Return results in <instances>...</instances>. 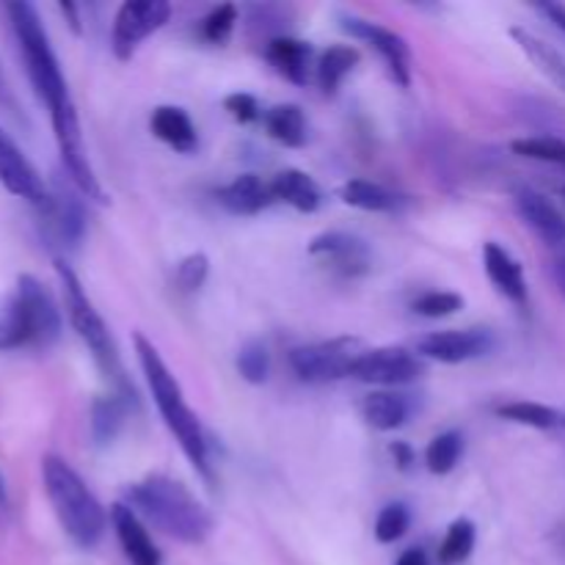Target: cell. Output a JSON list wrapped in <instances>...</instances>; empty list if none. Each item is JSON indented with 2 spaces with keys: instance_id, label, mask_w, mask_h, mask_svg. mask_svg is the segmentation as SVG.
Here are the masks:
<instances>
[{
  "instance_id": "1",
  "label": "cell",
  "mask_w": 565,
  "mask_h": 565,
  "mask_svg": "<svg viewBox=\"0 0 565 565\" xmlns=\"http://www.w3.org/2000/svg\"><path fill=\"white\" fill-rule=\"evenodd\" d=\"M125 500L138 516L180 544H204L213 533V516L182 483L166 475H149L125 489Z\"/></svg>"
},
{
  "instance_id": "2",
  "label": "cell",
  "mask_w": 565,
  "mask_h": 565,
  "mask_svg": "<svg viewBox=\"0 0 565 565\" xmlns=\"http://www.w3.org/2000/svg\"><path fill=\"white\" fill-rule=\"evenodd\" d=\"M136 353L138 362H141L143 375H147L149 392H152V401L154 406H158L160 417L166 419L169 430L177 436V441H180L182 452H185L188 461L193 463V469H196L202 478L213 480L207 458V439H204L199 417L188 408L180 381L171 375V370L166 367V362L160 359L158 348H154L143 334H136Z\"/></svg>"
},
{
  "instance_id": "3",
  "label": "cell",
  "mask_w": 565,
  "mask_h": 565,
  "mask_svg": "<svg viewBox=\"0 0 565 565\" xmlns=\"http://www.w3.org/2000/svg\"><path fill=\"white\" fill-rule=\"evenodd\" d=\"M42 483L55 519L70 535V541L81 550H94L105 533V508L97 497L88 491L81 475L58 456H44L42 461Z\"/></svg>"
},
{
  "instance_id": "4",
  "label": "cell",
  "mask_w": 565,
  "mask_h": 565,
  "mask_svg": "<svg viewBox=\"0 0 565 565\" xmlns=\"http://www.w3.org/2000/svg\"><path fill=\"white\" fill-rule=\"evenodd\" d=\"M6 14H9L11 31H14L17 44H20L22 64H25L28 81H31L36 97L47 105L50 114L70 105V88H66L64 72H61L39 11L31 3H9Z\"/></svg>"
},
{
  "instance_id": "5",
  "label": "cell",
  "mask_w": 565,
  "mask_h": 565,
  "mask_svg": "<svg viewBox=\"0 0 565 565\" xmlns=\"http://www.w3.org/2000/svg\"><path fill=\"white\" fill-rule=\"evenodd\" d=\"M55 270H58L61 287H64V307H66V315H70L72 329H75L77 337L86 342V348L92 351L94 362H97V367L103 370L105 379H110L116 386H119V390L127 392L130 390V384H127V379H125L119 351H116L114 337H110L108 326H105V320L99 318V312L94 309L92 298L86 296V290H83L81 279L75 276V270H72L64 259H58V263H55Z\"/></svg>"
},
{
  "instance_id": "6",
  "label": "cell",
  "mask_w": 565,
  "mask_h": 565,
  "mask_svg": "<svg viewBox=\"0 0 565 565\" xmlns=\"http://www.w3.org/2000/svg\"><path fill=\"white\" fill-rule=\"evenodd\" d=\"M50 121H53L55 141H58L61 163H64L66 174H70V180L75 182L77 191H81L86 199H94V202H99V204L108 202V196H105L103 185H99L97 174H94V169H92V160H88L86 141H83L81 119H77L75 103L53 110V114H50Z\"/></svg>"
},
{
  "instance_id": "7",
  "label": "cell",
  "mask_w": 565,
  "mask_h": 565,
  "mask_svg": "<svg viewBox=\"0 0 565 565\" xmlns=\"http://www.w3.org/2000/svg\"><path fill=\"white\" fill-rule=\"evenodd\" d=\"M359 353H362V348L356 340L340 337V340L292 348L290 367L307 384H326V381L348 379Z\"/></svg>"
},
{
  "instance_id": "8",
  "label": "cell",
  "mask_w": 565,
  "mask_h": 565,
  "mask_svg": "<svg viewBox=\"0 0 565 565\" xmlns=\"http://www.w3.org/2000/svg\"><path fill=\"white\" fill-rule=\"evenodd\" d=\"M171 17V6L166 0H127L116 11L114 33H110V47L119 61H130L138 44L152 36L158 28L166 25Z\"/></svg>"
},
{
  "instance_id": "9",
  "label": "cell",
  "mask_w": 565,
  "mask_h": 565,
  "mask_svg": "<svg viewBox=\"0 0 565 565\" xmlns=\"http://www.w3.org/2000/svg\"><path fill=\"white\" fill-rule=\"evenodd\" d=\"M423 359L414 356L406 348H375V351H362L351 367V379L379 386L412 384V381L423 379Z\"/></svg>"
},
{
  "instance_id": "10",
  "label": "cell",
  "mask_w": 565,
  "mask_h": 565,
  "mask_svg": "<svg viewBox=\"0 0 565 565\" xmlns=\"http://www.w3.org/2000/svg\"><path fill=\"white\" fill-rule=\"evenodd\" d=\"M342 31L373 44L375 53L384 58L390 75L395 77V83H401L403 88L412 83V50H408L406 39L401 33L390 31V28L379 25V22L362 20V17H342Z\"/></svg>"
},
{
  "instance_id": "11",
  "label": "cell",
  "mask_w": 565,
  "mask_h": 565,
  "mask_svg": "<svg viewBox=\"0 0 565 565\" xmlns=\"http://www.w3.org/2000/svg\"><path fill=\"white\" fill-rule=\"evenodd\" d=\"M494 348V337L486 329L434 331L417 340V353L441 364H461L486 356Z\"/></svg>"
},
{
  "instance_id": "12",
  "label": "cell",
  "mask_w": 565,
  "mask_h": 565,
  "mask_svg": "<svg viewBox=\"0 0 565 565\" xmlns=\"http://www.w3.org/2000/svg\"><path fill=\"white\" fill-rule=\"evenodd\" d=\"M0 185L14 193V196L36 204V207H44L50 199V191L42 177H39V171L22 154V149L11 141L3 127H0Z\"/></svg>"
},
{
  "instance_id": "13",
  "label": "cell",
  "mask_w": 565,
  "mask_h": 565,
  "mask_svg": "<svg viewBox=\"0 0 565 565\" xmlns=\"http://www.w3.org/2000/svg\"><path fill=\"white\" fill-rule=\"evenodd\" d=\"M309 254L323 259L334 274L362 276L370 270V248L362 237L348 232H326L309 243Z\"/></svg>"
},
{
  "instance_id": "14",
  "label": "cell",
  "mask_w": 565,
  "mask_h": 565,
  "mask_svg": "<svg viewBox=\"0 0 565 565\" xmlns=\"http://www.w3.org/2000/svg\"><path fill=\"white\" fill-rule=\"evenodd\" d=\"M513 202H516L519 218H522L546 246H565V218L561 210H557L544 193L533 191V188H519Z\"/></svg>"
},
{
  "instance_id": "15",
  "label": "cell",
  "mask_w": 565,
  "mask_h": 565,
  "mask_svg": "<svg viewBox=\"0 0 565 565\" xmlns=\"http://www.w3.org/2000/svg\"><path fill=\"white\" fill-rule=\"evenodd\" d=\"M110 522H114L116 539H119L121 552H125L130 565H160L158 546L152 544L141 516L130 505H114Z\"/></svg>"
},
{
  "instance_id": "16",
  "label": "cell",
  "mask_w": 565,
  "mask_h": 565,
  "mask_svg": "<svg viewBox=\"0 0 565 565\" xmlns=\"http://www.w3.org/2000/svg\"><path fill=\"white\" fill-rule=\"evenodd\" d=\"M17 290L25 296L28 307H31L33 329H36V348L53 345L61 334V309L55 307V298L50 296V290L36 276L28 274L17 279Z\"/></svg>"
},
{
  "instance_id": "17",
  "label": "cell",
  "mask_w": 565,
  "mask_h": 565,
  "mask_svg": "<svg viewBox=\"0 0 565 565\" xmlns=\"http://www.w3.org/2000/svg\"><path fill=\"white\" fill-rule=\"evenodd\" d=\"M25 345L36 348V329L25 296L14 287L0 296V353Z\"/></svg>"
},
{
  "instance_id": "18",
  "label": "cell",
  "mask_w": 565,
  "mask_h": 565,
  "mask_svg": "<svg viewBox=\"0 0 565 565\" xmlns=\"http://www.w3.org/2000/svg\"><path fill=\"white\" fill-rule=\"evenodd\" d=\"M483 265L491 285H494L502 296L511 298L513 303L527 301V281H524V270L522 265H519V259L513 257L508 248H502L500 243H486Z\"/></svg>"
},
{
  "instance_id": "19",
  "label": "cell",
  "mask_w": 565,
  "mask_h": 565,
  "mask_svg": "<svg viewBox=\"0 0 565 565\" xmlns=\"http://www.w3.org/2000/svg\"><path fill=\"white\" fill-rule=\"evenodd\" d=\"M221 207L230 210L232 215H257L259 210L268 207L274 202L270 196V185H265L257 174H241L230 182V185L218 188Z\"/></svg>"
},
{
  "instance_id": "20",
  "label": "cell",
  "mask_w": 565,
  "mask_h": 565,
  "mask_svg": "<svg viewBox=\"0 0 565 565\" xmlns=\"http://www.w3.org/2000/svg\"><path fill=\"white\" fill-rule=\"evenodd\" d=\"M149 127H152V132L160 141L169 143L177 152L188 154L199 147V136L191 116L182 108H174V105H160L152 114V119H149Z\"/></svg>"
},
{
  "instance_id": "21",
  "label": "cell",
  "mask_w": 565,
  "mask_h": 565,
  "mask_svg": "<svg viewBox=\"0 0 565 565\" xmlns=\"http://www.w3.org/2000/svg\"><path fill=\"white\" fill-rule=\"evenodd\" d=\"M270 196L290 204L298 213H315V210L320 207V202H323L318 182L298 169L279 171V174L274 177V182H270Z\"/></svg>"
},
{
  "instance_id": "22",
  "label": "cell",
  "mask_w": 565,
  "mask_h": 565,
  "mask_svg": "<svg viewBox=\"0 0 565 565\" xmlns=\"http://www.w3.org/2000/svg\"><path fill=\"white\" fill-rule=\"evenodd\" d=\"M414 406L406 395H397V392H373V395L364 397L362 414L367 419L370 428L375 430H395L401 425L408 423Z\"/></svg>"
},
{
  "instance_id": "23",
  "label": "cell",
  "mask_w": 565,
  "mask_h": 565,
  "mask_svg": "<svg viewBox=\"0 0 565 565\" xmlns=\"http://www.w3.org/2000/svg\"><path fill=\"white\" fill-rule=\"evenodd\" d=\"M268 61L287 77V81L303 83L309 81V58H312V47L301 39H292V36H279L268 44Z\"/></svg>"
},
{
  "instance_id": "24",
  "label": "cell",
  "mask_w": 565,
  "mask_h": 565,
  "mask_svg": "<svg viewBox=\"0 0 565 565\" xmlns=\"http://www.w3.org/2000/svg\"><path fill=\"white\" fill-rule=\"evenodd\" d=\"M511 36L516 39V44L522 47V53L550 77L555 86H561L565 92V55L557 53L552 44H546L544 39H539L535 33H530L527 28H513Z\"/></svg>"
},
{
  "instance_id": "25",
  "label": "cell",
  "mask_w": 565,
  "mask_h": 565,
  "mask_svg": "<svg viewBox=\"0 0 565 565\" xmlns=\"http://www.w3.org/2000/svg\"><path fill=\"white\" fill-rule=\"evenodd\" d=\"M340 196L345 204H351L356 210H367V213H395L403 204V199L395 191L370 180L345 182Z\"/></svg>"
},
{
  "instance_id": "26",
  "label": "cell",
  "mask_w": 565,
  "mask_h": 565,
  "mask_svg": "<svg viewBox=\"0 0 565 565\" xmlns=\"http://www.w3.org/2000/svg\"><path fill=\"white\" fill-rule=\"evenodd\" d=\"M42 210H47L55 235H58L66 246L81 243L83 232H86V218H83V207L77 199H72L70 193H55V196L47 199V204H44Z\"/></svg>"
},
{
  "instance_id": "27",
  "label": "cell",
  "mask_w": 565,
  "mask_h": 565,
  "mask_svg": "<svg viewBox=\"0 0 565 565\" xmlns=\"http://www.w3.org/2000/svg\"><path fill=\"white\" fill-rule=\"evenodd\" d=\"M265 127L274 141L285 143V147H301L307 141V119L298 105H276L265 114Z\"/></svg>"
},
{
  "instance_id": "28",
  "label": "cell",
  "mask_w": 565,
  "mask_h": 565,
  "mask_svg": "<svg viewBox=\"0 0 565 565\" xmlns=\"http://www.w3.org/2000/svg\"><path fill=\"white\" fill-rule=\"evenodd\" d=\"M359 50L351 44H331L318 61V81L320 88L326 94H334L340 88V83L345 81V75H351L353 66L359 64Z\"/></svg>"
},
{
  "instance_id": "29",
  "label": "cell",
  "mask_w": 565,
  "mask_h": 565,
  "mask_svg": "<svg viewBox=\"0 0 565 565\" xmlns=\"http://www.w3.org/2000/svg\"><path fill=\"white\" fill-rule=\"evenodd\" d=\"M127 406L119 395L97 397L92 406V436L97 445H110L125 425Z\"/></svg>"
},
{
  "instance_id": "30",
  "label": "cell",
  "mask_w": 565,
  "mask_h": 565,
  "mask_svg": "<svg viewBox=\"0 0 565 565\" xmlns=\"http://www.w3.org/2000/svg\"><path fill=\"white\" fill-rule=\"evenodd\" d=\"M502 419L516 425H527V428H539V430H552L563 423V414L557 408L544 406V403H533V401H516V403H505V406L497 408Z\"/></svg>"
},
{
  "instance_id": "31",
  "label": "cell",
  "mask_w": 565,
  "mask_h": 565,
  "mask_svg": "<svg viewBox=\"0 0 565 565\" xmlns=\"http://www.w3.org/2000/svg\"><path fill=\"white\" fill-rule=\"evenodd\" d=\"M475 539H478V533H475V524L469 522V519H458V522H452L450 530H447L445 541H441L439 546V563L458 565L467 561L475 550Z\"/></svg>"
},
{
  "instance_id": "32",
  "label": "cell",
  "mask_w": 565,
  "mask_h": 565,
  "mask_svg": "<svg viewBox=\"0 0 565 565\" xmlns=\"http://www.w3.org/2000/svg\"><path fill=\"white\" fill-rule=\"evenodd\" d=\"M463 452V439L458 430H447V434H439L425 450V463L434 475H447L456 469L458 458Z\"/></svg>"
},
{
  "instance_id": "33",
  "label": "cell",
  "mask_w": 565,
  "mask_h": 565,
  "mask_svg": "<svg viewBox=\"0 0 565 565\" xmlns=\"http://www.w3.org/2000/svg\"><path fill=\"white\" fill-rule=\"evenodd\" d=\"M511 149L522 158L541 160V163H555L565 169V138L552 136H535V138H519L511 143Z\"/></svg>"
},
{
  "instance_id": "34",
  "label": "cell",
  "mask_w": 565,
  "mask_h": 565,
  "mask_svg": "<svg viewBox=\"0 0 565 565\" xmlns=\"http://www.w3.org/2000/svg\"><path fill=\"white\" fill-rule=\"evenodd\" d=\"M237 373L243 375V381L248 384H265L270 373V356L268 348L263 342H246L237 353Z\"/></svg>"
},
{
  "instance_id": "35",
  "label": "cell",
  "mask_w": 565,
  "mask_h": 565,
  "mask_svg": "<svg viewBox=\"0 0 565 565\" xmlns=\"http://www.w3.org/2000/svg\"><path fill=\"white\" fill-rule=\"evenodd\" d=\"M408 524H412V513H408L406 505H401V502L386 505L379 513V522H375V539L381 544H395V541H401L406 535Z\"/></svg>"
},
{
  "instance_id": "36",
  "label": "cell",
  "mask_w": 565,
  "mask_h": 565,
  "mask_svg": "<svg viewBox=\"0 0 565 565\" xmlns=\"http://www.w3.org/2000/svg\"><path fill=\"white\" fill-rule=\"evenodd\" d=\"M463 307V298L458 292H445V290H430L425 296H419L412 303V309L423 318H450L458 309Z\"/></svg>"
},
{
  "instance_id": "37",
  "label": "cell",
  "mask_w": 565,
  "mask_h": 565,
  "mask_svg": "<svg viewBox=\"0 0 565 565\" xmlns=\"http://www.w3.org/2000/svg\"><path fill=\"white\" fill-rule=\"evenodd\" d=\"M235 22H237V9L232 3H224L218 6V9H213L207 14V20H204L202 25V33L207 42L213 44H226L230 42L232 31H235Z\"/></svg>"
},
{
  "instance_id": "38",
  "label": "cell",
  "mask_w": 565,
  "mask_h": 565,
  "mask_svg": "<svg viewBox=\"0 0 565 565\" xmlns=\"http://www.w3.org/2000/svg\"><path fill=\"white\" fill-rule=\"evenodd\" d=\"M207 270H210V263L204 254H188V257L177 265V274H174L177 287L185 292L199 290V287L204 285V279H207Z\"/></svg>"
},
{
  "instance_id": "39",
  "label": "cell",
  "mask_w": 565,
  "mask_h": 565,
  "mask_svg": "<svg viewBox=\"0 0 565 565\" xmlns=\"http://www.w3.org/2000/svg\"><path fill=\"white\" fill-rule=\"evenodd\" d=\"M224 108L230 110L232 119L241 121V125H248V121L259 119V105L252 94H243V92L230 94V97L224 99Z\"/></svg>"
},
{
  "instance_id": "40",
  "label": "cell",
  "mask_w": 565,
  "mask_h": 565,
  "mask_svg": "<svg viewBox=\"0 0 565 565\" xmlns=\"http://www.w3.org/2000/svg\"><path fill=\"white\" fill-rule=\"evenodd\" d=\"M535 11H539L541 17H546V20L552 22V25L557 28V31L565 36V6L561 3H539L535 6Z\"/></svg>"
},
{
  "instance_id": "41",
  "label": "cell",
  "mask_w": 565,
  "mask_h": 565,
  "mask_svg": "<svg viewBox=\"0 0 565 565\" xmlns=\"http://www.w3.org/2000/svg\"><path fill=\"white\" fill-rule=\"evenodd\" d=\"M392 456H395V463L401 469H408L414 463V452L408 450V447L403 445V441H397V445L392 447Z\"/></svg>"
},
{
  "instance_id": "42",
  "label": "cell",
  "mask_w": 565,
  "mask_h": 565,
  "mask_svg": "<svg viewBox=\"0 0 565 565\" xmlns=\"http://www.w3.org/2000/svg\"><path fill=\"white\" fill-rule=\"evenodd\" d=\"M395 565H430V561L423 550H406Z\"/></svg>"
},
{
  "instance_id": "43",
  "label": "cell",
  "mask_w": 565,
  "mask_h": 565,
  "mask_svg": "<svg viewBox=\"0 0 565 565\" xmlns=\"http://www.w3.org/2000/svg\"><path fill=\"white\" fill-rule=\"evenodd\" d=\"M552 274H555L557 287H561V292L565 296V246H563V252H557L555 263H552Z\"/></svg>"
},
{
  "instance_id": "44",
  "label": "cell",
  "mask_w": 565,
  "mask_h": 565,
  "mask_svg": "<svg viewBox=\"0 0 565 565\" xmlns=\"http://www.w3.org/2000/svg\"><path fill=\"white\" fill-rule=\"evenodd\" d=\"M61 14L70 17V28L75 33H81V20H77V9L72 3H61Z\"/></svg>"
},
{
  "instance_id": "45",
  "label": "cell",
  "mask_w": 565,
  "mask_h": 565,
  "mask_svg": "<svg viewBox=\"0 0 565 565\" xmlns=\"http://www.w3.org/2000/svg\"><path fill=\"white\" fill-rule=\"evenodd\" d=\"M6 508H9V489H6V480L3 475H0V513H3Z\"/></svg>"
},
{
  "instance_id": "46",
  "label": "cell",
  "mask_w": 565,
  "mask_h": 565,
  "mask_svg": "<svg viewBox=\"0 0 565 565\" xmlns=\"http://www.w3.org/2000/svg\"><path fill=\"white\" fill-rule=\"evenodd\" d=\"M563 423H565V417H563Z\"/></svg>"
}]
</instances>
